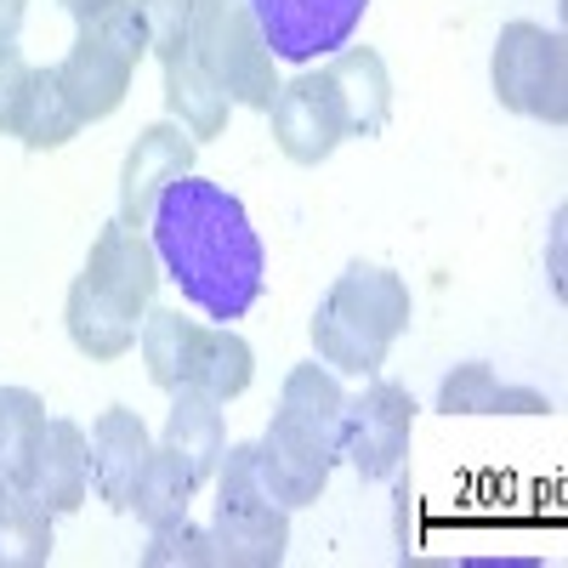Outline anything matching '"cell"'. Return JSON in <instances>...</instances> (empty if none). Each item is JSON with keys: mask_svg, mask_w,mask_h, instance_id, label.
<instances>
[{"mask_svg": "<svg viewBox=\"0 0 568 568\" xmlns=\"http://www.w3.org/2000/svg\"><path fill=\"white\" fill-rule=\"evenodd\" d=\"M80 114L69 109L63 85H58V69H29V85H23V103H18V120H12V136L23 142L29 154H58L80 136Z\"/></svg>", "mask_w": 568, "mask_h": 568, "instance_id": "obj_22", "label": "cell"}, {"mask_svg": "<svg viewBox=\"0 0 568 568\" xmlns=\"http://www.w3.org/2000/svg\"><path fill=\"white\" fill-rule=\"evenodd\" d=\"M273 142L291 165H324L347 142V114L324 69H302L296 80H278V98L267 109Z\"/></svg>", "mask_w": 568, "mask_h": 568, "instance_id": "obj_7", "label": "cell"}, {"mask_svg": "<svg viewBox=\"0 0 568 568\" xmlns=\"http://www.w3.org/2000/svg\"><path fill=\"white\" fill-rule=\"evenodd\" d=\"M149 455H154V438H149V426H142L136 409H103L98 426H91V438H85V466H91V489H98L103 506L114 511H131L136 500V484H142V471H149Z\"/></svg>", "mask_w": 568, "mask_h": 568, "instance_id": "obj_11", "label": "cell"}, {"mask_svg": "<svg viewBox=\"0 0 568 568\" xmlns=\"http://www.w3.org/2000/svg\"><path fill=\"white\" fill-rule=\"evenodd\" d=\"M329 85L342 98V114H347V136H382L387 120H393V74H387V58L375 45H342L336 58L324 63Z\"/></svg>", "mask_w": 568, "mask_h": 568, "instance_id": "obj_15", "label": "cell"}, {"mask_svg": "<svg viewBox=\"0 0 568 568\" xmlns=\"http://www.w3.org/2000/svg\"><path fill=\"white\" fill-rule=\"evenodd\" d=\"M23 85H29V63L23 52H0V136H12V120H18V103H23Z\"/></svg>", "mask_w": 568, "mask_h": 568, "instance_id": "obj_29", "label": "cell"}, {"mask_svg": "<svg viewBox=\"0 0 568 568\" xmlns=\"http://www.w3.org/2000/svg\"><path fill=\"white\" fill-rule=\"evenodd\" d=\"M58 7H63L74 23H85V18H98V12L109 7V0H58Z\"/></svg>", "mask_w": 568, "mask_h": 568, "instance_id": "obj_31", "label": "cell"}, {"mask_svg": "<svg viewBox=\"0 0 568 568\" xmlns=\"http://www.w3.org/2000/svg\"><path fill=\"white\" fill-rule=\"evenodd\" d=\"M131 74H136V58L120 52L114 40H103L85 23H80V34L69 45V58L58 63V85H63L69 109L80 114V125H98V120L120 114L125 91H131Z\"/></svg>", "mask_w": 568, "mask_h": 568, "instance_id": "obj_10", "label": "cell"}, {"mask_svg": "<svg viewBox=\"0 0 568 568\" xmlns=\"http://www.w3.org/2000/svg\"><path fill=\"white\" fill-rule=\"evenodd\" d=\"M211 546L222 568H278L291 551V511L256 500V506H216Z\"/></svg>", "mask_w": 568, "mask_h": 568, "instance_id": "obj_14", "label": "cell"}, {"mask_svg": "<svg viewBox=\"0 0 568 568\" xmlns=\"http://www.w3.org/2000/svg\"><path fill=\"white\" fill-rule=\"evenodd\" d=\"M160 69H165V114H171L187 136H194V142L222 136L233 103L211 85V74L194 63V52H182V58H171V63H160Z\"/></svg>", "mask_w": 568, "mask_h": 568, "instance_id": "obj_23", "label": "cell"}, {"mask_svg": "<svg viewBox=\"0 0 568 568\" xmlns=\"http://www.w3.org/2000/svg\"><path fill=\"white\" fill-rule=\"evenodd\" d=\"M551 284L562 291V216H557V233H551Z\"/></svg>", "mask_w": 568, "mask_h": 568, "instance_id": "obj_32", "label": "cell"}, {"mask_svg": "<svg viewBox=\"0 0 568 568\" xmlns=\"http://www.w3.org/2000/svg\"><path fill=\"white\" fill-rule=\"evenodd\" d=\"M85 278L98 284L109 302H120L131 318H149L154 291H160V278H165V273H160V256H154V240H149V227L109 222L98 240H91Z\"/></svg>", "mask_w": 568, "mask_h": 568, "instance_id": "obj_9", "label": "cell"}, {"mask_svg": "<svg viewBox=\"0 0 568 568\" xmlns=\"http://www.w3.org/2000/svg\"><path fill=\"white\" fill-rule=\"evenodd\" d=\"M165 449L182 455V466L194 471V484L216 478V460L227 449V426H222V404L200 387H176L171 409H165Z\"/></svg>", "mask_w": 568, "mask_h": 568, "instance_id": "obj_18", "label": "cell"}, {"mask_svg": "<svg viewBox=\"0 0 568 568\" xmlns=\"http://www.w3.org/2000/svg\"><path fill=\"white\" fill-rule=\"evenodd\" d=\"M63 324H69L74 353H80V358H91V364H114V358H125V353L136 347V329H142V318H131L120 302H109V296H103L85 273L69 284Z\"/></svg>", "mask_w": 568, "mask_h": 568, "instance_id": "obj_17", "label": "cell"}, {"mask_svg": "<svg viewBox=\"0 0 568 568\" xmlns=\"http://www.w3.org/2000/svg\"><path fill=\"white\" fill-rule=\"evenodd\" d=\"M200 324L205 318H187L182 307H149L136 329V353L149 364V382L160 393L187 387V369H194V347H200Z\"/></svg>", "mask_w": 568, "mask_h": 568, "instance_id": "obj_21", "label": "cell"}, {"mask_svg": "<svg viewBox=\"0 0 568 568\" xmlns=\"http://www.w3.org/2000/svg\"><path fill=\"white\" fill-rule=\"evenodd\" d=\"M40 426H45V398L29 387H0V478L12 489H23V471L29 455L40 444Z\"/></svg>", "mask_w": 568, "mask_h": 568, "instance_id": "obj_26", "label": "cell"}, {"mask_svg": "<svg viewBox=\"0 0 568 568\" xmlns=\"http://www.w3.org/2000/svg\"><path fill=\"white\" fill-rule=\"evenodd\" d=\"M149 240H154L160 273L211 324L245 318L267 291L262 233L251 227L245 200L227 194L222 182H205L194 171L176 176L149 216Z\"/></svg>", "mask_w": 568, "mask_h": 568, "instance_id": "obj_1", "label": "cell"}, {"mask_svg": "<svg viewBox=\"0 0 568 568\" xmlns=\"http://www.w3.org/2000/svg\"><path fill=\"white\" fill-rule=\"evenodd\" d=\"M7 495H12V484H7V478H0V506H7Z\"/></svg>", "mask_w": 568, "mask_h": 568, "instance_id": "obj_33", "label": "cell"}, {"mask_svg": "<svg viewBox=\"0 0 568 568\" xmlns=\"http://www.w3.org/2000/svg\"><path fill=\"white\" fill-rule=\"evenodd\" d=\"M438 409L444 415H551V398L535 387H511L489 364H455L438 387Z\"/></svg>", "mask_w": 568, "mask_h": 568, "instance_id": "obj_19", "label": "cell"}, {"mask_svg": "<svg viewBox=\"0 0 568 568\" xmlns=\"http://www.w3.org/2000/svg\"><path fill=\"white\" fill-rule=\"evenodd\" d=\"M489 85H495V98H500L506 114L562 125L568 120V52H562V34L540 29L529 18H511L495 34Z\"/></svg>", "mask_w": 568, "mask_h": 568, "instance_id": "obj_4", "label": "cell"}, {"mask_svg": "<svg viewBox=\"0 0 568 568\" xmlns=\"http://www.w3.org/2000/svg\"><path fill=\"white\" fill-rule=\"evenodd\" d=\"M262 45L273 52V63H324L336 58L342 45H353L369 0H245Z\"/></svg>", "mask_w": 568, "mask_h": 568, "instance_id": "obj_5", "label": "cell"}, {"mask_svg": "<svg viewBox=\"0 0 568 568\" xmlns=\"http://www.w3.org/2000/svg\"><path fill=\"white\" fill-rule=\"evenodd\" d=\"M194 471L182 466V455H171L165 444L149 455V471H142V484H136V500H131V511L142 517L149 529H160V524H176V517H187V500H194Z\"/></svg>", "mask_w": 568, "mask_h": 568, "instance_id": "obj_25", "label": "cell"}, {"mask_svg": "<svg viewBox=\"0 0 568 568\" xmlns=\"http://www.w3.org/2000/svg\"><path fill=\"white\" fill-rule=\"evenodd\" d=\"M256 382V353L233 324H200V347H194V369H187V387L211 393L216 404L245 398Z\"/></svg>", "mask_w": 568, "mask_h": 568, "instance_id": "obj_20", "label": "cell"}, {"mask_svg": "<svg viewBox=\"0 0 568 568\" xmlns=\"http://www.w3.org/2000/svg\"><path fill=\"white\" fill-rule=\"evenodd\" d=\"M256 466H262V484L267 495L284 506V511H302L324 495L329 484V471H336L342 460L329 455L324 444H313L307 433H296L291 420H267V433L256 438Z\"/></svg>", "mask_w": 568, "mask_h": 568, "instance_id": "obj_12", "label": "cell"}, {"mask_svg": "<svg viewBox=\"0 0 568 568\" xmlns=\"http://www.w3.org/2000/svg\"><path fill=\"white\" fill-rule=\"evenodd\" d=\"M278 420H291L296 433H307L313 444H324L329 455L342 460V415H347V393H342V375L329 364H296L284 375V393H278Z\"/></svg>", "mask_w": 568, "mask_h": 568, "instance_id": "obj_16", "label": "cell"}, {"mask_svg": "<svg viewBox=\"0 0 568 568\" xmlns=\"http://www.w3.org/2000/svg\"><path fill=\"white\" fill-rule=\"evenodd\" d=\"M187 52L211 74V85L233 109H256L267 114L278 98V63L262 45V29L251 18L245 0H194V34Z\"/></svg>", "mask_w": 568, "mask_h": 568, "instance_id": "obj_3", "label": "cell"}, {"mask_svg": "<svg viewBox=\"0 0 568 568\" xmlns=\"http://www.w3.org/2000/svg\"><path fill=\"white\" fill-rule=\"evenodd\" d=\"M216 562V546H211V529H194L187 517L176 524H160L142 546V568H211Z\"/></svg>", "mask_w": 568, "mask_h": 568, "instance_id": "obj_27", "label": "cell"}, {"mask_svg": "<svg viewBox=\"0 0 568 568\" xmlns=\"http://www.w3.org/2000/svg\"><path fill=\"white\" fill-rule=\"evenodd\" d=\"M52 511L29 500L23 489L7 495L0 506V568H45L52 562Z\"/></svg>", "mask_w": 568, "mask_h": 568, "instance_id": "obj_24", "label": "cell"}, {"mask_svg": "<svg viewBox=\"0 0 568 568\" xmlns=\"http://www.w3.org/2000/svg\"><path fill=\"white\" fill-rule=\"evenodd\" d=\"M415 415L420 409H415L409 387L382 382V375H375L358 398H347V415H342V460L358 471V478H369V484L393 478V471L409 460Z\"/></svg>", "mask_w": 568, "mask_h": 568, "instance_id": "obj_6", "label": "cell"}, {"mask_svg": "<svg viewBox=\"0 0 568 568\" xmlns=\"http://www.w3.org/2000/svg\"><path fill=\"white\" fill-rule=\"evenodd\" d=\"M23 495L40 500L52 517H69V511L85 506L91 466H85V433L74 420H45L40 426V444H34L29 471H23Z\"/></svg>", "mask_w": 568, "mask_h": 568, "instance_id": "obj_13", "label": "cell"}, {"mask_svg": "<svg viewBox=\"0 0 568 568\" xmlns=\"http://www.w3.org/2000/svg\"><path fill=\"white\" fill-rule=\"evenodd\" d=\"M23 18H29V0H0V52H12V45H18Z\"/></svg>", "mask_w": 568, "mask_h": 568, "instance_id": "obj_30", "label": "cell"}, {"mask_svg": "<svg viewBox=\"0 0 568 568\" xmlns=\"http://www.w3.org/2000/svg\"><path fill=\"white\" fill-rule=\"evenodd\" d=\"M142 34H149V58L171 63L187 52V34H194V0H136Z\"/></svg>", "mask_w": 568, "mask_h": 568, "instance_id": "obj_28", "label": "cell"}, {"mask_svg": "<svg viewBox=\"0 0 568 568\" xmlns=\"http://www.w3.org/2000/svg\"><path fill=\"white\" fill-rule=\"evenodd\" d=\"M409 318H415L409 284L393 267L347 262L336 273V284L324 291L318 313H313V353L336 375L375 382L382 364H387V353H393V342L409 329Z\"/></svg>", "mask_w": 568, "mask_h": 568, "instance_id": "obj_2", "label": "cell"}, {"mask_svg": "<svg viewBox=\"0 0 568 568\" xmlns=\"http://www.w3.org/2000/svg\"><path fill=\"white\" fill-rule=\"evenodd\" d=\"M194 160H200V142L187 136L176 120L142 125L136 142H131V154H125V165H120V222L149 227L160 194H165L176 176L194 171Z\"/></svg>", "mask_w": 568, "mask_h": 568, "instance_id": "obj_8", "label": "cell"}]
</instances>
